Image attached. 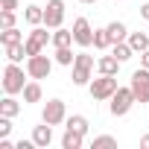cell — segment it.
I'll return each instance as SVG.
<instances>
[{"label":"cell","mask_w":149,"mask_h":149,"mask_svg":"<svg viewBox=\"0 0 149 149\" xmlns=\"http://www.w3.org/2000/svg\"><path fill=\"white\" fill-rule=\"evenodd\" d=\"M73 73V85H91V79H94V56H88V53H76V61H73V67H70Z\"/></svg>","instance_id":"obj_1"},{"label":"cell","mask_w":149,"mask_h":149,"mask_svg":"<svg viewBox=\"0 0 149 149\" xmlns=\"http://www.w3.org/2000/svg\"><path fill=\"white\" fill-rule=\"evenodd\" d=\"M26 88V79H24V67L18 61H9L6 70H3V91L6 94H24Z\"/></svg>","instance_id":"obj_2"},{"label":"cell","mask_w":149,"mask_h":149,"mask_svg":"<svg viewBox=\"0 0 149 149\" xmlns=\"http://www.w3.org/2000/svg\"><path fill=\"white\" fill-rule=\"evenodd\" d=\"M117 88H120L117 76H105V73H100V79H91V85H88V91H91L94 100H111Z\"/></svg>","instance_id":"obj_3"},{"label":"cell","mask_w":149,"mask_h":149,"mask_svg":"<svg viewBox=\"0 0 149 149\" xmlns=\"http://www.w3.org/2000/svg\"><path fill=\"white\" fill-rule=\"evenodd\" d=\"M137 100H134V91L132 88H117L114 91V97H111V114L114 117H123V114H129L132 111V105H134Z\"/></svg>","instance_id":"obj_4"},{"label":"cell","mask_w":149,"mask_h":149,"mask_svg":"<svg viewBox=\"0 0 149 149\" xmlns=\"http://www.w3.org/2000/svg\"><path fill=\"white\" fill-rule=\"evenodd\" d=\"M50 70H53L50 56H44V53H38V56H26V76H29V79H47Z\"/></svg>","instance_id":"obj_5"},{"label":"cell","mask_w":149,"mask_h":149,"mask_svg":"<svg viewBox=\"0 0 149 149\" xmlns=\"http://www.w3.org/2000/svg\"><path fill=\"white\" fill-rule=\"evenodd\" d=\"M129 88L134 91L137 102H149V67H137L129 79Z\"/></svg>","instance_id":"obj_6"},{"label":"cell","mask_w":149,"mask_h":149,"mask_svg":"<svg viewBox=\"0 0 149 149\" xmlns=\"http://www.w3.org/2000/svg\"><path fill=\"white\" fill-rule=\"evenodd\" d=\"M67 120V108H64V100H47L44 102V111H41V123H50V126H61Z\"/></svg>","instance_id":"obj_7"},{"label":"cell","mask_w":149,"mask_h":149,"mask_svg":"<svg viewBox=\"0 0 149 149\" xmlns=\"http://www.w3.org/2000/svg\"><path fill=\"white\" fill-rule=\"evenodd\" d=\"M53 41V35L47 32V26L41 24V26H35L32 32H29V38L24 41L26 44V56H38V53H44V47Z\"/></svg>","instance_id":"obj_8"},{"label":"cell","mask_w":149,"mask_h":149,"mask_svg":"<svg viewBox=\"0 0 149 149\" xmlns=\"http://www.w3.org/2000/svg\"><path fill=\"white\" fill-rule=\"evenodd\" d=\"M64 21V0H50L44 9V26L47 29H58Z\"/></svg>","instance_id":"obj_9"},{"label":"cell","mask_w":149,"mask_h":149,"mask_svg":"<svg viewBox=\"0 0 149 149\" xmlns=\"http://www.w3.org/2000/svg\"><path fill=\"white\" fill-rule=\"evenodd\" d=\"M94 32L97 29H91L88 18H76L73 21V41H76L79 47H91L94 44Z\"/></svg>","instance_id":"obj_10"},{"label":"cell","mask_w":149,"mask_h":149,"mask_svg":"<svg viewBox=\"0 0 149 149\" xmlns=\"http://www.w3.org/2000/svg\"><path fill=\"white\" fill-rule=\"evenodd\" d=\"M32 140H35V146H38V149H47V146L53 143V126H50V123L35 126V129H32Z\"/></svg>","instance_id":"obj_11"},{"label":"cell","mask_w":149,"mask_h":149,"mask_svg":"<svg viewBox=\"0 0 149 149\" xmlns=\"http://www.w3.org/2000/svg\"><path fill=\"white\" fill-rule=\"evenodd\" d=\"M120 64H123V61H120V58L111 53V56H102V58L97 61V70H100V73H105V76H117Z\"/></svg>","instance_id":"obj_12"},{"label":"cell","mask_w":149,"mask_h":149,"mask_svg":"<svg viewBox=\"0 0 149 149\" xmlns=\"http://www.w3.org/2000/svg\"><path fill=\"white\" fill-rule=\"evenodd\" d=\"M126 41L132 44L134 53H146V50H149V32H129Z\"/></svg>","instance_id":"obj_13"},{"label":"cell","mask_w":149,"mask_h":149,"mask_svg":"<svg viewBox=\"0 0 149 149\" xmlns=\"http://www.w3.org/2000/svg\"><path fill=\"white\" fill-rule=\"evenodd\" d=\"M82 140H85V134L67 129V132L61 134V149H82Z\"/></svg>","instance_id":"obj_14"},{"label":"cell","mask_w":149,"mask_h":149,"mask_svg":"<svg viewBox=\"0 0 149 149\" xmlns=\"http://www.w3.org/2000/svg\"><path fill=\"white\" fill-rule=\"evenodd\" d=\"M41 97H44V91H41L38 79L26 82V88H24V102H26V105H29V102H41Z\"/></svg>","instance_id":"obj_15"},{"label":"cell","mask_w":149,"mask_h":149,"mask_svg":"<svg viewBox=\"0 0 149 149\" xmlns=\"http://www.w3.org/2000/svg\"><path fill=\"white\" fill-rule=\"evenodd\" d=\"M21 111V102L15 100V94H6L3 100H0V114H6V117H15Z\"/></svg>","instance_id":"obj_16"},{"label":"cell","mask_w":149,"mask_h":149,"mask_svg":"<svg viewBox=\"0 0 149 149\" xmlns=\"http://www.w3.org/2000/svg\"><path fill=\"white\" fill-rule=\"evenodd\" d=\"M70 44H76V41H73V29H56L53 32V47L58 50V47H70Z\"/></svg>","instance_id":"obj_17"},{"label":"cell","mask_w":149,"mask_h":149,"mask_svg":"<svg viewBox=\"0 0 149 149\" xmlns=\"http://www.w3.org/2000/svg\"><path fill=\"white\" fill-rule=\"evenodd\" d=\"M24 18H26V24L41 26V24H44V9H41V6H26V9H24Z\"/></svg>","instance_id":"obj_18"},{"label":"cell","mask_w":149,"mask_h":149,"mask_svg":"<svg viewBox=\"0 0 149 149\" xmlns=\"http://www.w3.org/2000/svg\"><path fill=\"white\" fill-rule=\"evenodd\" d=\"M24 56H26V44H24V41H18V44H9V47H6V58H9V61H18V64H21V61H24Z\"/></svg>","instance_id":"obj_19"},{"label":"cell","mask_w":149,"mask_h":149,"mask_svg":"<svg viewBox=\"0 0 149 149\" xmlns=\"http://www.w3.org/2000/svg\"><path fill=\"white\" fill-rule=\"evenodd\" d=\"M111 53H114L120 61H129V58L134 56V50H132V44H129V41H117V44H111Z\"/></svg>","instance_id":"obj_20"},{"label":"cell","mask_w":149,"mask_h":149,"mask_svg":"<svg viewBox=\"0 0 149 149\" xmlns=\"http://www.w3.org/2000/svg\"><path fill=\"white\" fill-rule=\"evenodd\" d=\"M88 117H82V114H70V120H67V129H73V132H79V134H88Z\"/></svg>","instance_id":"obj_21"},{"label":"cell","mask_w":149,"mask_h":149,"mask_svg":"<svg viewBox=\"0 0 149 149\" xmlns=\"http://www.w3.org/2000/svg\"><path fill=\"white\" fill-rule=\"evenodd\" d=\"M108 32H111V41H114V44L129 38V29H126V24H120V21H111V24H108Z\"/></svg>","instance_id":"obj_22"},{"label":"cell","mask_w":149,"mask_h":149,"mask_svg":"<svg viewBox=\"0 0 149 149\" xmlns=\"http://www.w3.org/2000/svg\"><path fill=\"white\" fill-rule=\"evenodd\" d=\"M111 44H114V41H111V32H108V26L94 32V47H97V50H108Z\"/></svg>","instance_id":"obj_23"},{"label":"cell","mask_w":149,"mask_h":149,"mask_svg":"<svg viewBox=\"0 0 149 149\" xmlns=\"http://www.w3.org/2000/svg\"><path fill=\"white\" fill-rule=\"evenodd\" d=\"M56 61H58L61 67H73L76 53H70V47H58V50H56Z\"/></svg>","instance_id":"obj_24"},{"label":"cell","mask_w":149,"mask_h":149,"mask_svg":"<svg viewBox=\"0 0 149 149\" xmlns=\"http://www.w3.org/2000/svg\"><path fill=\"white\" fill-rule=\"evenodd\" d=\"M18 41H24V35L12 26V29H3V32H0V44H3V47H9V44H18Z\"/></svg>","instance_id":"obj_25"},{"label":"cell","mask_w":149,"mask_h":149,"mask_svg":"<svg viewBox=\"0 0 149 149\" xmlns=\"http://www.w3.org/2000/svg\"><path fill=\"white\" fill-rule=\"evenodd\" d=\"M91 146H94V149H108V146H117V137H111V134H100V137H94Z\"/></svg>","instance_id":"obj_26"},{"label":"cell","mask_w":149,"mask_h":149,"mask_svg":"<svg viewBox=\"0 0 149 149\" xmlns=\"http://www.w3.org/2000/svg\"><path fill=\"white\" fill-rule=\"evenodd\" d=\"M0 26H3V29H12V26H15V12L3 9V15H0Z\"/></svg>","instance_id":"obj_27"},{"label":"cell","mask_w":149,"mask_h":149,"mask_svg":"<svg viewBox=\"0 0 149 149\" xmlns=\"http://www.w3.org/2000/svg\"><path fill=\"white\" fill-rule=\"evenodd\" d=\"M9 132H12V117L0 114V137H9Z\"/></svg>","instance_id":"obj_28"},{"label":"cell","mask_w":149,"mask_h":149,"mask_svg":"<svg viewBox=\"0 0 149 149\" xmlns=\"http://www.w3.org/2000/svg\"><path fill=\"white\" fill-rule=\"evenodd\" d=\"M15 149H35V140H32V137H29V140H18Z\"/></svg>","instance_id":"obj_29"},{"label":"cell","mask_w":149,"mask_h":149,"mask_svg":"<svg viewBox=\"0 0 149 149\" xmlns=\"http://www.w3.org/2000/svg\"><path fill=\"white\" fill-rule=\"evenodd\" d=\"M3 9H9V12H15V9H18V0H3Z\"/></svg>","instance_id":"obj_30"},{"label":"cell","mask_w":149,"mask_h":149,"mask_svg":"<svg viewBox=\"0 0 149 149\" xmlns=\"http://www.w3.org/2000/svg\"><path fill=\"white\" fill-rule=\"evenodd\" d=\"M140 15H143V18L149 21V3H143V6H140Z\"/></svg>","instance_id":"obj_31"},{"label":"cell","mask_w":149,"mask_h":149,"mask_svg":"<svg viewBox=\"0 0 149 149\" xmlns=\"http://www.w3.org/2000/svg\"><path fill=\"white\" fill-rule=\"evenodd\" d=\"M140 146H143V149H149V134H143V137H140Z\"/></svg>","instance_id":"obj_32"},{"label":"cell","mask_w":149,"mask_h":149,"mask_svg":"<svg viewBox=\"0 0 149 149\" xmlns=\"http://www.w3.org/2000/svg\"><path fill=\"white\" fill-rule=\"evenodd\" d=\"M140 58H143V67H149V50H146V53H140Z\"/></svg>","instance_id":"obj_33"},{"label":"cell","mask_w":149,"mask_h":149,"mask_svg":"<svg viewBox=\"0 0 149 149\" xmlns=\"http://www.w3.org/2000/svg\"><path fill=\"white\" fill-rule=\"evenodd\" d=\"M79 3H82V6H91V3H97V0H79Z\"/></svg>","instance_id":"obj_34"}]
</instances>
